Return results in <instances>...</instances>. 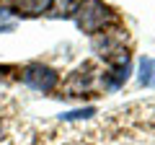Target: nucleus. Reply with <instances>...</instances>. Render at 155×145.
<instances>
[{"label":"nucleus","mask_w":155,"mask_h":145,"mask_svg":"<svg viewBox=\"0 0 155 145\" xmlns=\"http://www.w3.org/2000/svg\"><path fill=\"white\" fill-rule=\"evenodd\" d=\"M0 137H3V122H0Z\"/></svg>","instance_id":"obj_9"},{"label":"nucleus","mask_w":155,"mask_h":145,"mask_svg":"<svg viewBox=\"0 0 155 145\" xmlns=\"http://www.w3.org/2000/svg\"><path fill=\"white\" fill-rule=\"evenodd\" d=\"M8 72H16V67L13 65H0V80H5V78H11Z\"/></svg>","instance_id":"obj_8"},{"label":"nucleus","mask_w":155,"mask_h":145,"mask_svg":"<svg viewBox=\"0 0 155 145\" xmlns=\"http://www.w3.org/2000/svg\"><path fill=\"white\" fill-rule=\"evenodd\" d=\"M140 83L155 88V60L153 57H142L140 60Z\"/></svg>","instance_id":"obj_6"},{"label":"nucleus","mask_w":155,"mask_h":145,"mask_svg":"<svg viewBox=\"0 0 155 145\" xmlns=\"http://www.w3.org/2000/svg\"><path fill=\"white\" fill-rule=\"evenodd\" d=\"M3 5H8V11L13 16H21V18H36V16H44L49 13L52 0H5Z\"/></svg>","instance_id":"obj_4"},{"label":"nucleus","mask_w":155,"mask_h":145,"mask_svg":"<svg viewBox=\"0 0 155 145\" xmlns=\"http://www.w3.org/2000/svg\"><path fill=\"white\" fill-rule=\"evenodd\" d=\"M21 80L34 91H41V93H49L60 86V72L54 67L44 65V62H28L21 70Z\"/></svg>","instance_id":"obj_2"},{"label":"nucleus","mask_w":155,"mask_h":145,"mask_svg":"<svg viewBox=\"0 0 155 145\" xmlns=\"http://www.w3.org/2000/svg\"><path fill=\"white\" fill-rule=\"evenodd\" d=\"M96 78H98V67H96L93 62H83L78 70H72L70 75H67V80L62 83L60 93L65 96V99H78V96L88 93V91L93 88Z\"/></svg>","instance_id":"obj_3"},{"label":"nucleus","mask_w":155,"mask_h":145,"mask_svg":"<svg viewBox=\"0 0 155 145\" xmlns=\"http://www.w3.org/2000/svg\"><path fill=\"white\" fill-rule=\"evenodd\" d=\"M75 23L83 34H119L124 31L122 26V16L114 11L111 5H106L104 0H78L75 8Z\"/></svg>","instance_id":"obj_1"},{"label":"nucleus","mask_w":155,"mask_h":145,"mask_svg":"<svg viewBox=\"0 0 155 145\" xmlns=\"http://www.w3.org/2000/svg\"><path fill=\"white\" fill-rule=\"evenodd\" d=\"M16 29V16L8 11V5H0V31H13Z\"/></svg>","instance_id":"obj_7"},{"label":"nucleus","mask_w":155,"mask_h":145,"mask_svg":"<svg viewBox=\"0 0 155 145\" xmlns=\"http://www.w3.org/2000/svg\"><path fill=\"white\" fill-rule=\"evenodd\" d=\"M75 8H78V0H52L49 16L52 18H70V16H75Z\"/></svg>","instance_id":"obj_5"}]
</instances>
